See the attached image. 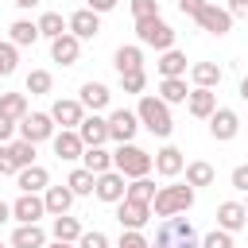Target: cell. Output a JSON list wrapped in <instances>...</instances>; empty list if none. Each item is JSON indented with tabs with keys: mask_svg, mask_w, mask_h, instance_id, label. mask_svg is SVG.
Returning <instances> with one entry per match:
<instances>
[{
	"mask_svg": "<svg viewBox=\"0 0 248 248\" xmlns=\"http://www.w3.org/2000/svg\"><path fill=\"white\" fill-rule=\"evenodd\" d=\"M136 116H140V124H143L151 136H159V140H167V136L174 132L170 105H167L163 97H151V93H143V97H140V105H136Z\"/></svg>",
	"mask_w": 248,
	"mask_h": 248,
	"instance_id": "obj_1",
	"label": "cell"
},
{
	"mask_svg": "<svg viewBox=\"0 0 248 248\" xmlns=\"http://www.w3.org/2000/svg\"><path fill=\"white\" fill-rule=\"evenodd\" d=\"M151 248H202V240L194 236V225L182 213H174V217H163V225L155 229Z\"/></svg>",
	"mask_w": 248,
	"mask_h": 248,
	"instance_id": "obj_2",
	"label": "cell"
},
{
	"mask_svg": "<svg viewBox=\"0 0 248 248\" xmlns=\"http://www.w3.org/2000/svg\"><path fill=\"white\" fill-rule=\"evenodd\" d=\"M194 209V186L186 182H170V186H159L155 190V202H151V213L155 217H174V213H186Z\"/></svg>",
	"mask_w": 248,
	"mask_h": 248,
	"instance_id": "obj_3",
	"label": "cell"
},
{
	"mask_svg": "<svg viewBox=\"0 0 248 248\" xmlns=\"http://www.w3.org/2000/svg\"><path fill=\"white\" fill-rule=\"evenodd\" d=\"M112 167H116L124 178H143V174H151L155 155H147V151L136 147V143H120V147L112 151Z\"/></svg>",
	"mask_w": 248,
	"mask_h": 248,
	"instance_id": "obj_4",
	"label": "cell"
},
{
	"mask_svg": "<svg viewBox=\"0 0 248 248\" xmlns=\"http://www.w3.org/2000/svg\"><path fill=\"white\" fill-rule=\"evenodd\" d=\"M136 39L140 46H155L159 54L174 46V27L163 19V16H151V19H136Z\"/></svg>",
	"mask_w": 248,
	"mask_h": 248,
	"instance_id": "obj_5",
	"label": "cell"
},
{
	"mask_svg": "<svg viewBox=\"0 0 248 248\" xmlns=\"http://www.w3.org/2000/svg\"><path fill=\"white\" fill-rule=\"evenodd\" d=\"M58 124L50 112H27L19 120V140H31V143H43V140H54Z\"/></svg>",
	"mask_w": 248,
	"mask_h": 248,
	"instance_id": "obj_6",
	"label": "cell"
},
{
	"mask_svg": "<svg viewBox=\"0 0 248 248\" xmlns=\"http://www.w3.org/2000/svg\"><path fill=\"white\" fill-rule=\"evenodd\" d=\"M140 128H143V124H140V116H136L132 108H112V112H108V140L132 143Z\"/></svg>",
	"mask_w": 248,
	"mask_h": 248,
	"instance_id": "obj_7",
	"label": "cell"
},
{
	"mask_svg": "<svg viewBox=\"0 0 248 248\" xmlns=\"http://www.w3.org/2000/svg\"><path fill=\"white\" fill-rule=\"evenodd\" d=\"M124 194H128V178H124L116 167H112V170H105V174H97V186H93V198H97V202L116 205Z\"/></svg>",
	"mask_w": 248,
	"mask_h": 248,
	"instance_id": "obj_8",
	"label": "cell"
},
{
	"mask_svg": "<svg viewBox=\"0 0 248 248\" xmlns=\"http://www.w3.org/2000/svg\"><path fill=\"white\" fill-rule=\"evenodd\" d=\"M194 23H198L202 31H209V35L221 39V35L232 31V12H229V8H217V4H205V8L194 16Z\"/></svg>",
	"mask_w": 248,
	"mask_h": 248,
	"instance_id": "obj_9",
	"label": "cell"
},
{
	"mask_svg": "<svg viewBox=\"0 0 248 248\" xmlns=\"http://www.w3.org/2000/svg\"><path fill=\"white\" fill-rule=\"evenodd\" d=\"M39 217H46L43 194H19V198L12 202V221H19V225H39Z\"/></svg>",
	"mask_w": 248,
	"mask_h": 248,
	"instance_id": "obj_10",
	"label": "cell"
},
{
	"mask_svg": "<svg viewBox=\"0 0 248 248\" xmlns=\"http://www.w3.org/2000/svg\"><path fill=\"white\" fill-rule=\"evenodd\" d=\"M116 221H120V229H143V225L151 221V205H147V202L120 198V202H116Z\"/></svg>",
	"mask_w": 248,
	"mask_h": 248,
	"instance_id": "obj_11",
	"label": "cell"
},
{
	"mask_svg": "<svg viewBox=\"0 0 248 248\" xmlns=\"http://www.w3.org/2000/svg\"><path fill=\"white\" fill-rule=\"evenodd\" d=\"M236 132H240V116L232 108H221L217 105V112L209 116V136L217 143H229V140H236Z\"/></svg>",
	"mask_w": 248,
	"mask_h": 248,
	"instance_id": "obj_12",
	"label": "cell"
},
{
	"mask_svg": "<svg viewBox=\"0 0 248 248\" xmlns=\"http://www.w3.org/2000/svg\"><path fill=\"white\" fill-rule=\"evenodd\" d=\"M50 147H54V155H58L62 163H74V159H81V151H85V140L78 136V128H62V132H54Z\"/></svg>",
	"mask_w": 248,
	"mask_h": 248,
	"instance_id": "obj_13",
	"label": "cell"
},
{
	"mask_svg": "<svg viewBox=\"0 0 248 248\" xmlns=\"http://www.w3.org/2000/svg\"><path fill=\"white\" fill-rule=\"evenodd\" d=\"M50 116H54L58 128H78V124L85 120V105H81V101H70V97H58V101L50 105Z\"/></svg>",
	"mask_w": 248,
	"mask_h": 248,
	"instance_id": "obj_14",
	"label": "cell"
},
{
	"mask_svg": "<svg viewBox=\"0 0 248 248\" xmlns=\"http://www.w3.org/2000/svg\"><path fill=\"white\" fill-rule=\"evenodd\" d=\"M78 136L85 140V147H101V143H108V116L89 112V116L78 124Z\"/></svg>",
	"mask_w": 248,
	"mask_h": 248,
	"instance_id": "obj_15",
	"label": "cell"
},
{
	"mask_svg": "<svg viewBox=\"0 0 248 248\" xmlns=\"http://www.w3.org/2000/svg\"><path fill=\"white\" fill-rule=\"evenodd\" d=\"M182 170H186V155H182L174 143H167V147L155 151V174H163V178H178Z\"/></svg>",
	"mask_w": 248,
	"mask_h": 248,
	"instance_id": "obj_16",
	"label": "cell"
},
{
	"mask_svg": "<svg viewBox=\"0 0 248 248\" xmlns=\"http://www.w3.org/2000/svg\"><path fill=\"white\" fill-rule=\"evenodd\" d=\"M248 225V209H244V202H221L217 205V229H225V232H240Z\"/></svg>",
	"mask_w": 248,
	"mask_h": 248,
	"instance_id": "obj_17",
	"label": "cell"
},
{
	"mask_svg": "<svg viewBox=\"0 0 248 248\" xmlns=\"http://www.w3.org/2000/svg\"><path fill=\"white\" fill-rule=\"evenodd\" d=\"M70 19V31L78 35V39H97L101 35V16L93 12V8H78L74 16H66Z\"/></svg>",
	"mask_w": 248,
	"mask_h": 248,
	"instance_id": "obj_18",
	"label": "cell"
},
{
	"mask_svg": "<svg viewBox=\"0 0 248 248\" xmlns=\"http://www.w3.org/2000/svg\"><path fill=\"white\" fill-rule=\"evenodd\" d=\"M78 54H81V39H78L74 31H66V35H58V39H50V58H54V62L74 66V62H78Z\"/></svg>",
	"mask_w": 248,
	"mask_h": 248,
	"instance_id": "obj_19",
	"label": "cell"
},
{
	"mask_svg": "<svg viewBox=\"0 0 248 248\" xmlns=\"http://www.w3.org/2000/svg\"><path fill=\"white\" fill-rule=\"evenodd\" d=\"M186 108H190V116H198V120H209V116L217 112V93H213V89H202V85H194V89H190V97H186Z\"/></svg>",
	"mask_w": 248,
	"mask_h": 248,
	"instance_id": "obj_20",
	"label": "cell"
},
{
	"mask_svg": "<svg viewBox=\"0 0 248 248\" xmlns=\"http://www.w3.org/2000/svg\"><path fill=\"white\" fill-rule=\"evenodd\" d=\"M16 186H19V194H43V190L50 186V174H46V167L31 163V167H23V170L16 174Z\"/></svg>",
	"mask_w": 248,
	"mask_h": 248,
	"instance_id": "obj_21",
	"label": "cell"
},
{
	"mask_svg": "<svg viewBox=\"0 0 248 248\" xmlns=\"http://www.w3.org/2000/svg\"><path fill=\"white\" fill-rule=\"evenodd\" d=\"M112 66H116V74H132V70H143V46H140V43L116 46V54H112Z\"/></svg>",
	"mask_w": 248,
	"mask_h": 248,
	"instance_id": "obj_22",
	"label": "cell"
},
{
	"mask_svg": "<svg viewBox=\"0 0 248 248\" xmlns=\"http://www.w3.org/2000/svg\"><path fill=\"white\" fill-rule=\"evenodd\" d=\"M74 190L70 186H46L43 190V202H46V213L50 217H58V213H70V205H74Z\"/></svg>",
	"mask_w": 248,
	"mask_h": 248,
	"instance_id": "obj_23",
	"label": "cell"
},
{
	"mask_svg": "<svg viewBox=\"0 0 248 248\" xmlns=\"http://www.w3.org/2000/svg\"><path fill=\"white\" fill-rule=\"evenodd\" d=\"M89 112H101V108H108V101H112V93H108V85H101V81H85L81 85V97H78Z\"/></svg>",
	"mask_w": 248,
	"mask_h": 248,
	"instance_id": "obj_24",
	"label": "cell"
},
{
	"mask_svg": "<svg viewBox=\"0 0 248 248\" xmlns=\"http://www.w3.org/2000/svg\"><path fill=\"white\" fill-rule=\"evenodd\" d=\"M8 39H12L16 46H35V43L43 39V31H39L35 19H16V23L8 27Z\"/></svg>",
	"mask_w": 248,
	"mask_h": 248,
	"instance_id": "obj_25",
	"label": "cell"
},
{
	"mask_svg": "<svg viewBox=\"0 0 248 248\" xmlns=\"http://www.w3.org/2000/svg\"><path fill=\"white\" fill-rule=\"evenodd\" d=\"M155 66H159V74H163V78H186V70H190V66H186V54H182V50H174V46H170V50H163Z\"/></svg>",
	"mask_w": 248,
	"mask_h": 248,
	"instance_id": "obj_26",
	"label": "cell"
},
{
	"mask_svg": "<svg viewBox=\"0 0 248 248\" xmlns=\"http://www.w3.org/2000/svg\"><path fill=\"white\" fill-rule=\"evenodd\" d=\"M190 81L202 85V89H217L221 85V66L217 62H194L190 66Z\"/></svg>",
	"mask_w": 248,
	"mask_h": 248,
	"instance_id": "obj_27",
	"label": "cell"
},
{
	"mask_svg": "<svg viewBox=\"0 0 248 248\" xmlns=\"http://www.w3.org/2000/svg\"><path fill=\"white\" fill-rule=\"evenodd\" d=\"M85 229H81V221L78 217H70V213H58L54 221H50V236L54 240H74L78 244V236H81Z\"/></svg>",
	"mask_w": 248,
	"mask_h": 248,
	"instance_id": "obj_28",
	"label": "cell"
},
{
	"mask_svg": "<svg viewBox=\"0 0 248 248\" xmlns=\"http://www.w3.org/2000/svg\"><path fill=\"white\" fill-rule=\"evenodd\" d=\"M12 248H46V232H43L39 225H16Z\"/></svg>",
	"mask_w": 248,
	"mask_h": 248,
	"instance_id": "obj_29",
	"label": "cell"
},
{
	"mask_svg": "<svg viewBox=\"0 0 248 248\" xmlns=\"http://www.w3.org/2000/svg\"><path fill=\"white\" fill-rule=\"evenodd\" d=\"M81 167L93 170V174H105V170H112V151H105V143L101 147H85L81 151Z\"/></svg>",
	"mask_w": 248,
	"mask_h": 248,
	"instance_id": "obj_30",
	"label": "cell"
},
{
	"mask_svg": "<svg viewBox=\"0 0 248 248\" xmlns=\"http://www.w3.org/2000/svg\"><path fill=\"white\" fill-rule=\"evenodd\" d=\"M159 97H163L167 105H186V97H190L186 78H163V81H159Z\"/></svg>",
	"mask_w": 248,
	"mask_h": 248,
	"instance_id": "obj_31",
	"label": "cell"
},
{
	"mask_svg": "<svg viewBox=\"0 0 248 248\" xmlns=\"http://www.w3.org/2000/svg\"><path fill=\"white\" fill-rule=\"evenodd\" d=\"M213 178H217V170H213V163H205V159H194V163H186V182L198 190V186H213Z\"/></svg>",
	"mask_w": 248,
	"mask_h": 248,
	"instance_id": "obj_32",
	"label": "cell"
},
{
	"mask_svg": "<svg viewBox=\"0 0 248 248\" xmlns=\"http://www.w3.org/2000/svg\"><path fill=\"white\" fill-rule=\"evenodd\" d=\"M35 23H39L43 39H58V35H66V31H70V19H62V12H43Z\"/></svg>",
	"mask_w": 248,
	"mask_h": 248,
	"instance_id": "obj_33",
	"label": "cell"
},
{
	"mask_svg": "<svg viewBox=\"0 0 248 248\" xmlns=\"http://www.w3.org/2000/svg\"><path fill=\"white\" fill-rule=\"evenodd\" d=\"M50 89H54L50 70H31V74H27V81H23V93H31V97H46Z\"/></svg>",
	"mask_w": 248,
	"mask_h": 248,
	"instance_id": "obj_34",
	"label": "cell"
},
{
	"mask_svg": "<svg viewBox=\"0 0 248 248\" xmlns=\"http://www.w3.org/2000/svg\"><path fill=\"white\" fill-rule=\"evenodd\" d=\"M66 186H70L78 198H85V194H93L97 174H93V170H85V167H74V170H70V178H66Z\"/></svg>",
	"mask_w": 248,
	"mask_h": 248,
	"instance_id": "obj_35",
	"label": "cell"
},
{
	"mask_svg": "<svg viewBox=\"0 0 248 248\" xmlns=\"http://www.w3.org/2000/svg\"><path fill=\"white\" fill-rule=\"evenodd\" d=\"M0 112L12 120H23L27 116V93H0Z\"/></svg>",
	"mask_w": 248,
	"mask_h": 248,
	"instance_id": "obj_36",
	"label": "cell"
},
{
	"mask_svg": "<svg viewBox=\"0 0 248 248\" xmlns=\"http://www.w3.org/2000/svg\"><path fill=\"white\" fill-rule=\"evenodd\" d=\"M155 190H159V186L143 174V178H132V182H128V194H124V198H132V202H147V205H151V202H155Z\"/></svg>",
	"mask_w": 248,
	"mask_h": 248,
	"instance_id": "obj_37",
	"label": "cell"
},
{
	"mask_svg": "<svg viewBox=\"0 0 248 248\" xmlns=\"http://www.w3.org/2000/svg\"><path fill=\"white\" fill-rule=\"evenodd\" d=\"M16 66H19V46L8 39V43H0V78H12Z\"/></svg>",
	"mask_w": 248,
	"mask_h": 248,
	"instance_id": "obj_38",
	"label": "cell"
},
{
	"mask_svg": "<svg viewBox=\"0 0 248 248\" xmlns=\"http://www.w3.org/2000/svg\"><path fill=\"white\" fill-rule=\"evenodd\" d=\"M8 147H12V159H16V167H19V170L35 163V143H31V140H12Z\"/></svg>",
	"mask_w": 248,
	"mask_h": 248,
	"instance_id": "obj_39",
	"label": "cell"
},
{
	"mask_svg": "<svg viewBox=\"0 0 248 248\" xmlns=\"http://www.w3.org/2000/svg\"><path fill=\"white\" fill-rule=\"evenodd\" d=\"M120 89H124V93H143V89H147V74H143V70L120 74Z\"/></svg>",
	"mask_w": 248,
	"mask_h": 248,
	"instance_id": "obj_40",
	"label": "cell"
},
{
	"mask_svg": "<svg viewBox=\"0 0 248 248\" xmlns=\"http://www.w3.org/2000/svg\"><path fill=\"white\" fill-rule=\"evenodd\" d=\"M116 248H151V240H147L140 229H124L120 240H116Z\"/></svg>",
	"mask_w": 248,
	"mask_h": 248,
	"instance_id": "obj_41",
	"label": "cell"
},
{
	"mask_svg": "<svg viewBox=\"0 0 248 248\" xmlns=\"http://www.w3.org/2000/svg\"><path fill=\"white\" fill-rule=\"evenodd\" d=\"M202 248H232V232L213 229V232H205V236H202Z\"/></svg>",
	"mask_w": 248,
	"mask_h": 248,
	"instance_id": "obj_42",
	"label": "cell"
},
{
	"mask_svg": "<svg viewBox=\"0 0 248 248\" xmlns=\"http://www.w3.org/2000/svg\"><path fill=\"white\" fill-rule=\"evenodd\" d=\"M159 16V0H132V19H151Z\"/></svg>",
	"mask_w": 248,
	"mask_h": 248,
	"instance_id": "obj_43",
	"label": "cell"
},
{
	"mask_svg": "<svg viewBox=\"0 0 248 248\" xmlns=\"http://www.w3.org/2000/svg\"><path fill=\"white\" fill-rule=\"evenodd\" d=\"M78 248H108V236L101 229H89V232L78 236Z\"/></svg>",
	"mask_w": 248,
	"mask_h": 248,
	"instance_id": "obj_44",
	"label": "cell"
},
{
	"mask_svg": "<svg viewBox=\"0 0 248 248\" xmlns=\"http://www.w3.org/2000/svg\"><path fill=\"white\" fill-rule=\"evenodd\" d=\"M4 174H19V167H16V159H12V147L8 143H0V178Z\"/></svg>",
	"mask_w": 248,
	"mask_h": 248,
	"instance_id": "obj_45",
	"label": "cell"
},
{
	"mask_svg": "<svg viewBox=\"0 0 248 248\" xmlns=\"http://www.w3.org/2000/svg\"><path fill=\"white\" fill-rule=\"evenodd\" d=\"M229 182H232V190H240V194H248V163H240V167H232V174H229Z\"/></svg>",
	"mask_w": 248,
	"mask_h": 248,
	"instance_id": "obj_46",
	"label": "cell"
},
{
	"mask_svg": "<svg viewBox=\"0 0 248 248\" xmlns=\"http://www.w3.org/2000/svg\"><path fill=\"white\" fill-rule=\"evenodd\" d=\"M16 132H19V120H12V116H4V112H0V143H12V140H16Z\"/></svg>",
	"mask_w": 248,
	"mask_h": 248,
	"instance_id": "obj_47",
	"label": "cell"
},
{
	"mask_svg": "<svg viewBox=\"0 0 248 248\" xmlns=\"http://www.w3.org/2000/svg\"><path fill=\"white\" fill-rule=\"evenodd\" d=\"M205 4H209V0H178V12H182V16H190V19H194V16H198V12H202V8H205Z\"/></svg>",
	"mask_w": 248,
	"mask_h": 248,
	"instance_id": "obj_48",
	"label": "cell"
},
{
	"mask_svg": "<svg viewBox=\"0 0 248 248\" xmlns=\"http://www.w3.org/2000/svg\"><path fill=\"white\" fill-rule=\"evenodd\" d=\"M225 8L232 12V19H248V0H229Z\"/></svg>",
	"mask_w": 248,
	"mask_h": 248,
	"instance_id": "obj_49",
	"label": "cell"
},
{
	"mask_svg": "<svg viewBox=\"0 0 248 248\" xmlns=\"http://www.w3.org/2000/svg\"><path fill=\"white\" fill-rule=\"evenodd\" d=\"M116 4H120V0H85V8H93L97 16H105V12H112Z\"/></svg>",
	"mask_w": 248,
	"mask_h": 248,
	"instance_id": "obj_50",
	"label": "cell"
},
{
	"mask_svg": "<svg viewBox=\"0 0 248 248\" xmlns=\"http://www.w3.org/2000/svg\"><path fill=\"white\" fill-rule=\"evenodd\" d=\"M8 221H12V205H8V202H0V225H8Z\"/></svg>",
	"mask_w": 248,
	"mask_h": 248,
	"instance_id": "obj_51",
	"label": "cell"
},
{
	"mask_svg": "<svg viewBox=\"0 0 248 248\" xmlns=\"http://www.w3.org/2000/svg\"><path fill=\"white\" fill-rule=\"evenodd\" d=\"M12 4H16V8H23V12H27V8H39V4H43V0H12Z\"/></svg>",
	"mask_w": 248,
	"mask_h": 248,
	"instance_id": "obj_52",
	"label": "cell"
},
{
	"mask_svg": "<svg viewBox=\"0 0 248 248\" xmlns=\"http://www.w3.org/2000/svg\"><path fill=\"white\" fill-rule=\"evenodd\" d=\"M46 248H78V244H74V240H50Z\"/></svg>",
	"mask_w": 248,
	"mask_h": 248,
	"instance_id": "obj_53",
	"label": "cell"
},
{
	"mask_svg": "<svg viewBox=\"0 0 248 248\" xmlns=\"http://www.w3.org/2000/svg\"><path fill=\"white\" fill-rule=\"evenodd\" d=\"M240 97H244V101H248V74H244V78H240Z\"/></svg>",
	"mask_w": 248,
	"mask_h": 248,
	"instance_id": "obj_54",
	"label": "cell"
},
{
	"mask_svg": "<svg viewBox=\"0 0 248 248\" xmlns=\"http://www.w3.org/2000/svg\"><path fill=\"white\" fill-rule=\"evenodd\" d=\"M244 209H248V198H244Z\"/></svg>",
	"mask_w": 248,
	"mask_h": 248,
	"instance_id": "obj_55",
	"label": "cell"
},
{
	"mask_svg": "<svg viewBox=\"0 0 248 248\" xmlns=\"http://www.w3.org/2000/svg\"><path fill=\"white\" fill-rule=\"evenodd\" d=\"M0 248H4V244H0Z\"/></svg>",
	"mask_w": 248,
	"mask_h": 248,
	"instance_id": "obj_56",
	"label": "cell"
}]
</instances>
